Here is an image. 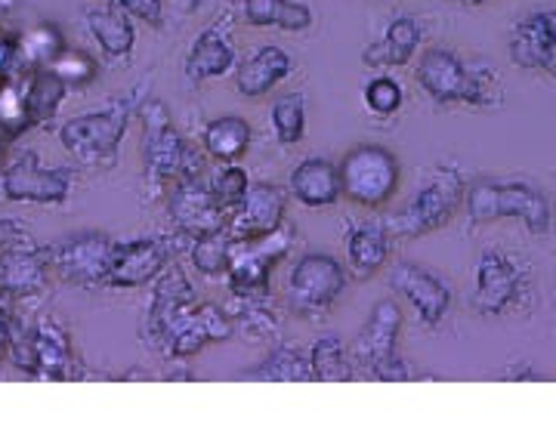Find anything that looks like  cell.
Returning a JSON list of instances; mask_svg holds the SVG:
<instances>
[{"instance_id":"603a6c76","label":"cell","mask_w":556,"mask_h":435,"mask_svg":"<svg viewBox=\"0 0 556 435\" xmlns=\"http://www.w3.org/2000/svg\"><path fill=\"white\" fill-rule=\"evenodd\" d=\"M288 192L294 195L298 204L309 210H325L334 207L343 199L340 185V167L328 158H306L288 177Z\"/></svg>"},{"instance_id":"d590c367","label":"cell","mask_w":556,"mask_h":435,"mask_svg":"<svg viewBox=\"0 0 556 435\" xmlns=\"http://www.w3.org/2000/svg\"><path fill=\"white\" fill-rule=\"evenodd\" d=\"M211 189H214V195H217L229 210H236L244 195H248V189H251V177H248V170L239 167V164H223L214 179H211Z\"/></svg>"},{"instance_id":"7a4b0ae2","label":"cell","mask_w":556,"mask_h":435,"mask_svg":"<svg viewBox=\"0 0 556 435\" xmlns=\"http://www.w3.org/2000/svg\"><path fill=\"white\" fill-rule=\"evenodd\" d=\"M464 207L470 222H497L519 219L529 226L532 235H547L551 229V201L544 192L526 179H482L473 182L464 195Z\"/></svg>"},{"instance_id":"8d00e7d4","label":"cell","mask_w":556,"mask_h":435,"mask_svg":"<svg viewBox=\"0 0 556 435\" xmlns=\"http://www.w3.org/2000/svg\"><path fill=\"white\" fill-rule=\"evenodd\" d=\"M62 80H65V87H72V84H90V80L97 78V72H100V65L93 56H87V53H72V50H62L60 60L50 65Z\"/></svg>"},{"instance_id":"7c38bea8","label":"cell","mask_w":556,"mask_h":435,"mask_svg":"<svg viewBox=\"0 0 556 435\" xmlns=\"http://www.w3.org/2000/svg\"><path fill=\"white\" fill-rule=\"evenodd\" d=\"M75 174L65 167H43L38 152H22L0 170V199L13 204H47L60 207L72 195Z\"/></svg>"},{"instance_id":"5b68a950","label":"cell","mask_w":556,"mask_h":435,"mask_svg":"<svg viewBox=\"0 0 556 435\" xmlns=\"http://www.w3.org/2000/svg\"><path fill=\"white\" fill-rule=\"evenodd\" d=\"M467 195V179L455 164H442L433 170L427 185L417 189V195L402 210L383 219L393 238H420L439 232L455 219L457 207Z\"/></svg>"},{"instance_id":"cb8c5ba5","label":"cell","mask_w":556,"mask_h":435,"mask_svg":"<svg viewBox=\"0 0 556 435\" xmlns=\"http://www.w3.org/2000/svg\"><path fill=\"white\" fill-rule=\"evenodd\" d=\"M343 244H346L350 272L358 281H368V278H375L387 266L393 235H390L383 219H368V222H358L356 229H350L346 238H343Z\"/></svg>"},{"instance_id":"f1b7e54d","label":"cell","mask_w":556,"mask_h":435,"mask_svg":"<svg viewBox=\"0 0 556 435\" xmlns=\"http://www.w3.org/2000/svg\"><path fill=\"white\" fill-rule=\"evenodd\" d=\"M309 371L313 380L321 383H343V380H353L356 371V361L350 353V343L338 334H321L309 346Z\"/></svg>"},{"instance_id":"277c9868","label":"cell","mask_w":556,"mask_h":435,"mask_svg":"<svg viewBox=\"0 0 556 435\" xmlns=\"http://www.w3.org/2000/svg\"><path fill=\"white\" fill-rule=\"evenodd\" d=\"M134 115V100H112L100 112L68 118L60 127V145L80 167H112Z\"/></svg>"},{"instance_id":"6da1fadb","label":"cell","mask_w":556,"mask_h":435,"mask_svg":"<svg viewBox=\"0 0 556 435\" xmlns=\"http://www.w3.org/2000/svg\"><path fill=\"white\" fill-rule=\"evenodd\" d=\"M417 87L437 105H473L489 108L504 100L501 80L489 62H467L455 50L433 47L415 68Z\"/></svg>"},{"instance_id":"ac0fdd59","label":"cell","mask_w":556,"mask_h":435,"mask_svg":"<svg viewBox=\"0 0 556 435\" xmlns=\"http://www.w3.org/2000/svg\"><path fill=\"white\" fill-rule=\"evenodd\" d=\"M390 287L405 299L427 328H439L452 312V287L417 263H399L390 276Z\"/></svg>"},{"instance_id":"f35d334b","label":"cell","mask_w":556,"mask_h":435,"mask_svg":"<svg viewBox=\"0 0 556 435\" xmlns=\"http://www.w3.org/2000/svg\"><path fill=\"white\" fill-rule=\"evenodd\" d=\"M7 167V139H3V133H0V170Z\"/></svg>"},{"instance_id":"ab89813d","label":"cell","mask_w":556,"mask_h":435,"mask_svg":"<svg viewBox=\"0 0 556 435\" xmlns=\"http://www.w3.org/2000/svg\"><path fill=\"white\" fill-rule=\"evenodd\" d=\"M460 7H482V3H489V0H455Z\"/></svg>"},{"instance_id":"d6a6232c","label":"cell","mask_w":556,"mask_h":435,"mask_svg":"<svg viewBox=\"0 0 556 435\" xmlns=\"http://www.w3.org/2000/svg\"><path fill=\"white\" fill-rule=\"evenodd\" d=\"M269 124L281 145H300L306 137V100L303 93H285L269 108Z\"/></svg>"},{"instance_id":"30bf717a","label":"cell","mask_w":556,"mask_h":435,"mask_svg":"<svg viewBox=\"0 0 556 435\" xmlns=\"http://www.w3.org/2000/svg\"><path fill=\"white\" fill-rule=\"evenodd\" d=\"M346 269L331 254H303L288 276V303L300 316L318 318L334 309L346 287Z\"/></svg>"},{"instance_id":"74e56055","label":"cell","mask_w":556,"mask_h":435,"mask_svg":"<svg viewBox=\"0 0 556 435\" xmlns=\"http://www.w3.org/2000/svg\"><path fill=\"white\" fill-rule=\"evenodd\" d=\"M118 10H124L130 20H142L149 22V25H155L161 28V22H164V7H161V0H112Z\"/></svg>"},{"instance_id":"484cf974","label":"cell","mask_w":556,"mask_h":435,"mask_svg":"<svg viewBox=\"0 0 556 435\" xmlns=\"http://www.w3.org/2000/svg\"><path fill=\"white\" fill-rule=\"evenodd\" d=\"M84 22H87V31H90V38L97 40V47H100L105 60L121 62L134 53L137 28H134V20L124 10H118V7H90L84 13Z\"/></svg>"},{"instance_id":"e0dca14e","label":"cell","mask_w":556,"mask_h":435,"mask_svg":"<svg viewBox=\"0 0 556 435\" xmlns=\"http://www.w3.org/2000/svg\"><path fill=\"white\" fill-rule=\"evenodd\" d=\"M399 336H402V309H399L396 299H380L371 309L368 321L362 324L356 340L350 343L356 368L371 376L378 374L387 361L396 358Z\"/></svg>"},{"instance_id":"ffe728a7","label":"cell","mask_w":556,"mask_h":435,"mask_svg":"<svg viewBox=\"0 0 556 435\" xmlns=\"http://www.w3.org/2000/svg\"><path fill=\"white\" fill-rule=\"evenodd\" d=\"M50 278L47 247H35L31 241L0 247V297L25 299L43 291Z\"/></svg>"},{"instance_id":"1f68e13d","label":"cell","mask_w":556,"mask_h":435,"mask_svg":"<svg viewBox=\"0 0 556 435\" xmlns=\"http://www.w3.org/2000/svg\"><path fill=\"white\" fill-rule=\"evenodd\" d=\"M251 380H281V383H298V380H313L309 371V356H303L298 346H276L269 356L251 368Z\"/></svg>"},{"instance_id":"83f0119b","label":"cell","mask_w":556,"mask_h":435,"mask_svg":"<svg viewBox=\"0 0 556 435\" xmlns=\"http://www.w3.org/2000/svg\"><path fill=\"white\" fill-rule=\"evenodd\" d=\"M241 13L254 28H281L288 35L306 31L313 25L309 3L300 0H241Z\"/></svg>"},{"instance_id":"f546056e","label":"cell","mask_w":556,"mask_h":435,"mask_svg":"<svg viewBox=\"0 0 556 435\" xmlns=\"http://www.w3.org/2000/svg\"><path fill=\"white\" fill-rule=\"evenodd\" d=\"M65 80L53 68H38L31 84L25 87V112L31 124H43L60 112V102L65 100Z\"/></svg>"},{"instance_id":"9a60e30c","label":"cell","mask_w":556,"mask_h":435,"mask_svg":"<svg viewBox=\"0 0 556 435\" xmlns=\"http://www.w3.org/2000/svg\"><path fill=\"white\" fill-rule=\"evenodd\" d=\"M507 56L522 72H551L556 78V10L538 7L514 22Z\"/></svg>"},{"instance_id":"5bb4252c","label":"cell","mask_w":556,"mask_h":435,"mask_svg":"<svg viewBox=\"0 0 556 435\" xmlns=\"http://www.w3.org/2000/svg\"><path fill=\"white\" fill-rule=\"evenodd\" d=\"M177 254V241L170 235L161 238H134V241H115V254L109 263V287H142L170 266Z\"/></svg>"},{"instance_id":"44dd1931","label":"cell","mask_w":556,"mask_h":435,"mask_svg":"<svg viewBox=\"0 0 556 435\" xmlns=\"http://www.w3.org/2000/svg\"><path fill=\"white\" fill-rule=\"evenodd\" d=\"M291 68L294 62L288 56V50H281L276 43L257 47L236 65V90L244 100H263L291 75Z\"/></svg>"},{"instance_id":"4dcf8cb0","label":"cell","mask_w":556,"mask_h":435,"mask_svg":"<svg viewBox=\"0 0 556 435\" xmlns=\"http://www.w3.org/2000/svg\"><path fill=\"white\" fill-rule=\"evenodd\" d=\"M189 257L204 278H226L229 276V259H232V235L223 229V232L192 238Z\"/></svg>"},{"instance_id":"2e32d148","label":"cell","mask_w":556,"mask_h":435,"mask_svg":"<svg viewBox=\"0 0 556 435\" xmlns=\"http://www.w3.org/2000/svg\"><path fill=\"white\" fill-rule=\"evenodd\" d=\"M229 214L232 210L214 195L211 182L201 177L177 182V192L170 195V219L186 238L223 232L229 226Z\"/></svg>"},{"instance_id":"8fae6325","label":"cell","mask_w":556,"mask_h":435,"mask_svg":"<svg viewBox=\"0 0 556 435\" xmlns=\"http://www.w3.org/2000/svg\"><path fill=\"white\" fill-rule=\"evenodd\" d=\"M115 254V238L87 229L62 238L47 247L50 272L75 287H100L109 278V263Z\"/></svg>"},{"instance_id":"9c48e42d","label":"cell","mask_w":556,"mask_h":435,"mask_svg":"<svg viewBox=\"0 0 556 435\" xmlns=\"http://www.w3.org/2000/svg\"><path fill=\"white\" fill-rule=\"evenodd\" d=\"M294 247V229L278 226L273 232L248 241H232V259H229V287L236 297H257L269 291V276L281 259Z\"/></svg>"},{"instance_id":"d4e9b609","label":"cell","mask_w":556,"mask_h":435,"mask_svg":"<svg viewBox=\"0 0 556 435\" xmlns=\"http://www.w3.org/2000/svg\"><path fill=\"white\" fill-rule=\"evenodd\" d=\"M424 43V25L415 16H396L383 28V38L365 47L362 62L368 68H402L415 60Z\"/></svg>"},{"instance_id":"d6986e66","label":"cell","mask_w":556,"mask_h":435,"mask_svg":"<svg viewBox=\"0 0 556 435\" xmlns=\"http://www.w3.org/2000/svg\"><path fill=\"white\" fill-rule=\"evenodd\" d=\"M285 204H288V192L281 185H276V182H251L244 201L229 214L226 232L232 235V241L266 235V232H273L285 222Z\"/></svg>"},{"instance_id":"3957f363","label":"cell","mask_w":556,"mask_h":435,"mask_svg":"<svg viewBox=\"0 0 556 435\" xmlns=\"http://www.w3.org/2000/svg\"><path fill=\"white\" fill-rule=\"evenodd\" d=\"M142 118V167L149 182L201 177L204 158L179 137L177 124L161 100H146L139 105Z\"/></svg>"},{"instance_id":"7402d4cb","label":"cell","mask_w":556,"mask_h":435,"mask_svg":"<svg viewBox=\"0 0 556 435\" xmlns=\"http://www.w3.org/2000/svg\"><path fill=\"white\" fill-rule=\"evenodd\" d=\"M236 65H239V53L232 47V38L223 28V20H217L195 38L182 72L192 84H204V80L226 78Z\"/></svg>"},{"instance_id":"52a82bcc","label":"cell","mask_w":556,"mask_h":435,"mask_svg":"<svg viewBox=\"0 0 556 435\" xmlns=\"http://www.w3.org/2000/svg\"><path fill=\"white\" fill-rule=\"evenodd\" d=\"M25 374L38 380H68L72 374V336L60 318L43 316L25 331L10 328V353Z\"/></svg>"},{"instance_id":"4316f807","label":"cell","mask_w":556,"mask_h":435,"mask_svg":"<svg viewBox=\"0 0 556 435\" xmlns=\"http://www.w3.org/2000/svg\"><path fill=\"white\" fill-rule=\"evenodd\" d=\"M201 145L219 164H239L254 145V127L239 115H223L204 127Z\"/></svg>"},{"instance_id":"ba28073f","label":"cell","mask_w":556,"mask_h":435,"mask_svg":"<svg viewBox=\"0 0 556 435\" xmlns=\"http://www.w3.org/2000/svg\"><path fill=\"white\" fill-rule=\"evenodd\" d=\"M155 336V346H159L164 356L170 358H186L201 353L204 346L211 343H223L236 334V321L226 309H219L217 303H189L177 309L167 321H161L155 331H149Z\"/></svg>"},{"instance_id":"8992f818","label":"cell","mask_w":556,"mask_h":435,"mask_svg":"<svg viewBox=\"0 0 556 435\" xmlns=\"http://www.w3.org/2000/svg\"><path fill=\"white\" fill-rule=\"evenodd\" d=\"M338 167L343 199L365 210L387 207L396 199L399 185H402V164L387 145H378V142L353 145Z\"/></svg>"},{"instance_id":"4fadbf2b","label":"cell","mask_w":556,"mask_h":435,"mask_svg":"<svg viewBox=\"0 0 556 435\" xmlns=\"http://www.w3.org/2000/svg\"><path fill=\"white\" fill-rule=\"evenodd\" d=\"M477 291H473V309L479 316H504L517 306L519 299L526 297L529 278L522 272L517 259L507 251H482L477 259Z\"/></svg>"},{"instance_id":"e575fe53","label":"cell","mask_w":556,"mask_h":435,"mask_svg":"<svg viewBox=\"0 0 556 435\" xmlns=\"http://www.w3.org/2000/svg\"><path fill=\"white\" fill-rule=\"evenodd\" d=\"M362 102L375 118H393L405 105V90L393 75H375L362 87Z\"/></svg>"},{"instance_id":"836d02e7","label":"cell","mask_w":556,"mask_h":435,"mask_svg":"<svg viewBox=\"0 0 556 435\" xmlns=\"http://www.w3.org/2000/svg\"><path fill=\"white\" fill-rule=\"evenodd\" d=\"M65 50L62 47L60 28L53 25H40L35 31H28L25 38L16 40V60L28 68H50L53 62L60 60V53Z\"/></svg>"}]
</instances>
